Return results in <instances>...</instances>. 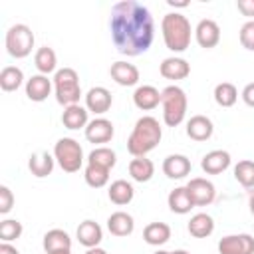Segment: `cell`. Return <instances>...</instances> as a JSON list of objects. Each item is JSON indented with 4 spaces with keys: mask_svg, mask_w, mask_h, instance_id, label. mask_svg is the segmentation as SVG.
Segmentation results:
<instances>
[{
    "mask_svg": "<svg viewBox=\"0 0 254 254\" xmlns=\"http://www.w3.org/2000/svg\"><path fill=\"white\" fill-rule=\"evenodd\" d=\"M109 32L119 54L135 58L145 54L155 40V22L147 6L137 0L113 4L109 14Z\"/></svg>",
    "mask_w": 254,
    "mask_h": 254,
    "instance_id": "cell-1",
    "label": "cell"
},
{
    "mask_svg": "<svg viewBox=\"0 0 254 254\" xmlns=\"http://www.w3.org/2000/svg\"><path fill=\"white\" fill-rule=\"evenodd\" d=\"M163 139V127L157 117L143 115L135 121V127L127 139V151L133 157H147Z\"/></svg>",
    "mask_w": 254,
    "mask_h": 254,
    "instance_id": "cell-2",
    "label": "cell"
},
{
    "mask_svg": "<svg viewBox=\"0 0 254 254\" xmlns=\"http://www.w3.org/2000/svg\"><path fill=\"white\" fill-rule=\"evenodd\" d=\"M161 34L167 50L173 54H183L190 46V38L194 34L189 18L181 12H169L161 20Z\"/></svg>",
    "mask_w": 254,
    "mask_h": 254,
    "instance_id": "cell-3",
    "label": "cell"
},
{
    "mask_svg": "<svg viewBox=\"0 0 254 254\" xmlns=\"http://www.w3.org/2000/svg\"><path fill=\"white\" fill-rule=\"evenodd\" d=\"M161 105H163V121L167 127H177L187 117L189 97L183 87L179 85H167L161 91Z\"/></svg>",
    "mask_w": 254,
    "mask_h": 254,
    "instance_id": "cell-4",
    "label": "cell"
},
{
    "mask_svg": "<svg viewBox=\"0 0 254 254\" xmlns=\"http://www.w3.org/2000/svg\"><path fill=\"white\" fill-rule=\"evenodd\" d=\"M54 93H56V101L64 107L69 105H77L79 97H81V85H79V75L73 67H60L54 77Z\"/></svg>",
    "mask_w": 254,
    "mask_h": 254,
    "instance_id": "cell-5",
    "label": "cell"
},
{
    "mask_svg": "<svg viewBox=\"0 0 254 254\" xmlns=\"http://www.w3.org/2000/svg\"><path fill=\"white\" fill-rule=\"evenodd\" d=\"M54 157L56 163L64 173H77L83 167V149L73 137H62L54 145Z\"/></svg>",
    "mask_w": 254,
    "mask_h": 254,
    "instance_id": "cell-6",
    "label": "cell"
},
{
    "mask_svg": "<svg viewBox=\"0 0 254 254\" xmlns=\"http://www.w3.org/2000/svg\"><path fill=\"white\" fill-rule=\"evenodd\" d=\"M4 44H6V52L16 58V60H22V58H28L34 50V44H36V38H34V32L30 26L26 24H14L8 28L6 32V38H4Z\"/></svg>",
    "mask_w": 254,
    "mask_h": 254,
    "instance_id": "cell-7",
    "label": "cell"
},
{
    "mask_svg": "<svg viewBox=\"0 0 254 254\" xmlns=\"http://www.w3.org/2000/svg\"><path fill=\"white\" fill-rule=\"evenodd\" d=\"M187 190L194 202V206H208L214 202L216 198V187L212 185V181L202 179V177H194L190 179L187 185Z\"/></svg>",
    "mask_w": 254,
    "mask_h": 254,
    "instance_id": "cell-8",
    "label": "cell"
},
{
    "mask_svg": "<svg viewBox=\"0 0 254 254\" xmlns=\"http://www.w3.org/2000/svg\"><path fill=\"white\" fill-rule=\"evenodd\" d=\"M218 254H254L252 234H228L218 240Z\"/></svg>",
    "mask_w": 254,
    "mask_h": 254,
    "instance_id": "cell-9",
    "label": "cell"
},
{
    "mask_svg": "<svg viewBox=\"0 0 254 254\" xmlns=\"http://www.w3.org/2000/svg\"><path fill=\"white\" fill-rule=\"evenodd\" d=\"M83 133H85V139H87L89 143L103 147V143H109V141L113 139L115 127H113V123H111L109 119H105V117H95V119H91V121L87 123V127L83 129Z\"/></svg>",
    "mask_w": 254,
    "mask_h": 254,
    "instance_id": "cell-10",
    "label": "cell"
},
{
    "mask_svg": "<svg viewBox=\"0 0 254 254\" xmlns=\"http://www.w3.org/2000/svg\"><path fill=\"white\" fill-rule=\"evenodd\" d=\"M194 40L204 50L216 48L218 42H220V26L214 20H210V18H202L194 26Z\"/></svg>",
    "mask_w": 254,
    "mask_h": 254,
    "instance_id": "cell-11",
    "label": "cell"
},
{
    "mask_svg": "<svg viewBox=\"0 0 254 254\" xmlns=\"http://www.w3.org/2000/svg\"><path fill=\"white\" fill-rule=\"evenodd\" d=\"M159 73L165 77V79H171V81H181V79H187L190 75V64L181 58V56H169L161 62L159 65Z\"/></svg>",
    "mask_w": 254,
    "mask_h": 254,
    "instance_id": "cell-12",
    "label": "cell"
},
{
    "mask_svg": "<svg viewBox=\"0 0 254 254\" xmlns=\"http://www.w3.org/2000/svg\"><path fill=\"white\" fill-rule=\"evenodd\" d=\"M109 75H111V79L117 85H123V87H133L141 79V73H139L137 65L135 64H129V62H123V60L111 64Z\"/></svg>",
    "mask_w": 254,
    "mask_h": 254,
    "instance_id": "cell-13",
    "label": "cell"
},
{
    "mask_svg": "<svg viewBox=\"0 0 254 254\" xmlns=\"http://www.w3.org/2000/svg\"><path fill=\"white\" fill-rule=\"evenodd\" d=\"M111 103H113V95L103 85H95L85 93V107H87V111H91L95 115L107 113L111 109Z\"/></svg>",
    "mask_w": 254,
    "mask_h": 254,
    "instance_id": "cell-14",
    "label": "cell"
},
{
    "mask_svg": "<svg viewBox=\"0 0 254 254\" xmlns=\"http://www.w3.org/2000/svg\"><path fill=\"white\" fill-rule=\"evenodd\" d=\"M232 163V157L228 151L224 149H214V151H208L202 159H200V169L206 173V175H220L224 173Z\"/></svg>",
    "mask_w": 254,
    "mask_h": 254,
    "instance_id": "cell-15",
    "label": "cell"
},
{
    "mask_svg": "<svg viewBox=\"0 0 254 254\" xmlns=\"http://www.w3.org/2000/svg\"><path fill=\"white\" fill-rule=\"evenodd\" d=\"M52 89H54V81L48 75L36 73L30 79H26V95L30 101H36V103L46 101L50 97Z\"/></svg>",
    "mask_w": 254,
    "mask_h": 254,
    "instance_id": "cell-16",
    "label": "cell"
},
{
    "mask_svg": "<svg viewBox=\"0 0 254 254\" xmlns=\"http://www.w3.org/2000/svg\"><path fill=\"white\" fill-rule=\"evenodd\" d=\"M133 103L141 111H153L161 103V91L155 85H149V83L137 85L135 91H133Z\"/></svg>",
    "mask_w": 254,
    "mask_h": 254,
    "instance_id": "cell-17",
    "label": "cell"
},
{
    "mask_svg": "<svg viewBox=\"0 0 254 254\" xmlns=\"http://www.w3.org/2000/svg\"><path fill=\"white\" fill-rule=\"evenodd\" d=\"M192 165H190V159L187 155H181V153H173V155H167L165 161H163V173L169 177V179H185L189 173H190Z\"/></svg>",
    "mask_w": 254,
    "mask_h": 254,
    "instance_id": "cell-18",
    "label": "cell"
},
{
    "mask_svg": "<svg viewBox=\"0 0 254 254\" xmlns=\"http://www.w3.org/2000/svg\"><path fill=\"white\" fill-rule=\"evenodd\" d=\"M214 133V125L210 121V117L206 115H192L189 121H187V135L192 139V141H208Z\"/></svg>",
    "mask_w": 254,
    "mask_h": 254,
    "instance_id": "cell-19",
    "label": "cell"
},
{
    "mask_svg": "<svg viewBox=\"0 0 254 254\" xmlns=\"http://www.w3.org/2000/svg\"><path fill=\"white\" fill-rule=\"evenodd\" d=\"M75 238H77V242L81 244V246H85V248H95V246H99V242L103 240V230H101V226L95 222V220H83V222H79V226H77V230H75Z\"/></svg>",
    "mask_w": 254,
    "mask_h": 254,
    "instance_id": "cell-20",
    "label": "cell"
},
{
    "mask_svg": "<svg viewBox=\"0 0 254 254\" xmlns=\"http://www.w3.org/2000/svg\"><path fill=\"white\" fill-rule=\"evenodd\" d=\"M54 167H56V157H54V153H48V151L32 153L28 159V169L36 179H44V177L52 175Z\"/></svg>",
    "mask_w": 254,
    "mask_h": 254,
    "instance_id": "cell-21",
    "label": "cell"
},
{
    "mask_svg": "<svg viewBox=\"0 0 254 254\" xmlns=\"http://www.w3.org/2000/svg\"><path fill=\"white\" fill-rule=\"evenodd\" d=\"M107 230H109L113 236H119V238L129 236V234H133V230H135V220H133V216H131L129 212H125V210L111 212L109 218H107Z\"/></svg>",
    "mask_w": 254,
    "mask_h": 254,
    "instance_id": "cell-22",
    "label": "cell"
},
{
    "mask_svg": "<svg viewBox=\"0 0 254 254\" xmlns=\"http://www.w3.org/2000/svg\"><path fill=\"white\" fill-rule=\"evenodd\" d=\"M62 123L65 129H85L87 123H89V111L87 107L83 105H69V107H64V113H62Z\"/></svg>",
    "mask_w": 254,
    "mask_h": 254,
    "instance_id": "cell-23",
    "label": "cell"
},
{
    "mask_svg": "<svg viewBox=\"0 0 254 254\" xmlns=\"http://www.w3.org/2000/svg\"><path fill=\"white\" fill-rule=\"evenodd\" d=\"M167 204H169L171 212H175V214H189L190 208H194V202H192L187 187H175L167 196Z\"/></svg>",
    "mask_w": 254,
    "mask_h": 254,
    "instance_id": "cell-24",
    "label": "cell"
},
{
    "mask_svg": "<svg viewBox=\"0 0 254 254\" xmlns=\"http://www.w3.org/2000/svg\"><path fill=\"white\" fill-rule=\"evenodd\" d=\"M34 65H36L38 73H42V75L56 73L58 71V56H56L54 48H50V46L38 48L34 54Z\"/></svg>",
    "mask_w": 254,
    "mask_h": 254,
    "instance_id": "cell-25",
    "label": "cell"
},
{
    "mask_svg": "<svg viewBox=\"0 0 254 254\" xmlns=\"http://www.w3.org/2000/svg\"><path fill=\"white\" fill-rule=\"evenodd\" d=\"M107 196H109V200H111L113 204L123 206V204H129V202L133 200L135 189H133V185L127 183L125 179H117V181H113V183L109 185Z\"/></svg>",
    "mask_w": 254,
    "mask_h": 254,
    "instance_id": "cell-26",
    "label": "cell"
},
{
    "mask_svg": "<svg viewBox=\"0 0 254 254\" xmlns=\"http://www.w3.org/2000/svg\"><path fill=\"white\" fill-rule=\"evenodd\" d=\"M187 230L194 238H208L214 232V220L206 212H196V214L190 216V220L187 224Z\"/></svg>",
    "mask_w": 254,
    "mask_h": 254,
    "instance_id": "cell-27",
    "label": "cell"
},
{
    "mask_svg": "<svg viewBox=\"0 0 254 254\" xmlns=\"http://www.w3.org/2000/svg\"><path fill=\"white\" fill-rule=\"evenodd\" d=\"M143 240L149 246H163L171 240V226L167 222H149L143 228Z\"/></svg>",
    "mask_w": 254,
    "mask_h": 254,
    "instance_id": "cell-28",
    "label": "cell"
},
{
    "mask_svg": "<svg viewBox=\"0 0 254 254\" xmlns=\"http://www.w3.org/2000/svg\"><path fill=\"white\" fill-rule=\"evenodd\" d=\"M42 246L46 250V254H52L56 250H71V238L65 230L62 228H52L44 234Z\"/></svg>",
    "mask_w": 254,
    "mask_h": 254,
    "instance_id": "cell-29",
    "label": "cell"
},
{
    "mask_svg": "<svg viewBox=\"0 0 254 254\" xmlns=\"http://www.w3.org/2000/svg\"><path fill=\"white\" fill-rule=\"evenodd\" d=\"M129 175L135 183H149L155 175V163L147 157H133L129 161Z\"/></svg>",
    "mask_w": 254,
    "mask_h": 254,
    "instance_id": "cell-30",
    "label": "cell"
},
{
    "mask_svg": "<svg viewBox=\"0 0 254 254\" xmlns=\"http://www.w3.org/2000/svg\"><path fill=\"white\" fill-rule=\"evenodd\" d=\"M24 83V71L18 65H6L0 71V87L2 91H16Z\"/></svg>",
    "mask_w": 254,
    "mask_h": 254,
    "instance_id": "cell-31",
    "label": "cell"
},
{
    "mask_svg": "<svg viewBox=\"0 0 254 254\" xmlns=\"http://www.w3.org/2000/svg\"><path fill=\"white\" fill-rule=\"evenodd\" d=\"M212 95H214L216 105H220V107H232V105L238 101V89H236V85L230 83V81L216 83Z\"/></svg>",
    "mask_w": 254,
    "mask_h": 254,
    "instance_id": "cell-32",
    "label": "cell"
},
{
    "mask_svg": "<svg viewBox=\"0 0 254 254\" xmlns=\"http://www.w3.org/2000/svg\"><path fill=\"white\" fill-rule=\"evenodd\" d=\"M89 165H97V167H103V169H113L115 167V163H117V155H115V151L113 149H109V147H95L89 155H87V159H85Z\"/></svg>",
    "mask_w": 254,
    "mask_h": 254,
    "instance_id": "cell-33",
    "label": "cell"
},
{
    "mask_svg": "<svg viewBox=\"0 0 254 254\" xmlns=\"http://www.w3.org/2000/svg\"><path fill=\"white\" fill-rule=\"evenodd\" d=\"M109 169H103V167H97V165H89L85 163V169H83V179L85 183L91 187V189H101L109 183Z\"/></svg>",
    "mask_w": 254,
    "mask_h": 254,
    "instance_id": "cell-34",
    "label": "cell"
},
{
    "mask_svg": "<svg viewBox=\"0 0 254 254\" xmlns=\"http://www.w3.org/2000/svg\"><path fill=\"white\" fill-rule=\"evenodd\" d=\"M234 179L244 189H254V161L242 159L234 165Z\"/></svg>",
    "mask_w": 254,
    "mask_h": 254,
    "instance_id": "cell-35",
    "label": "cell"
},
{
    "mask_svg": "<svg viewBox=\"0 0 254 254\" xmlns=\"http://www.w3.org/2000/svg\"><path fill=\"white\" fill-rule=\"evenodd\" d=\"M24 232V226L20 220L16 218H4L0 222V240L2 242H12V240H18Z\"/></svg>",
    "mask_w": 254,
    "mask_h": 254,
    "instance_id": "cell-36",
    "label": "cell"
},
{
    "mask_svg": "<svg viewBox=\"0 0 254 254\" xmlns=\"http://www.w3.org/2000/svg\"><path fill=\"white\" fill-rule=\"evenodd\" d=\"M238 38H240L242 48H246L248 52H254V20H248L242 24Z\"/></svg>",
    "mask_w": 254,
    "mask_h": 254,
    "instance_id": "cell-37",
    "label": "cell"
},
{
    "mask_svg": "<svg viewBox=\"0 0 254 254\" xmlns=\"http://www.w3.org/2000/svg\"><path fill=\"white\" fill-rule=\"evenodd\" d=\"M12 206H14V192L6 185H2L0 187V214H8Z\"/></svg>",
    "mask_w": 254,
    "mask_h": 254,
    "instance_id": "cell-38",
    "label": "cell"
},
{
    "mask_svg": "<svg viewBox=\"0 0 254 254\" xmlns=\"http://www.w3.org/2000/svg\"><path fill=\"white\" fill-rule=\"evenodd\" d=\"M236 8L242 16H248L250 20H254V0H238Z\"/></svg>",
    "mask_w": 254,
    "mask_h": 254,
    "instance_id": "cell-39",
    "label": "cell"
},
{
    "mask_svg": "<svg viewBox=\"0 0 254 254\" xmlns=\"http://www.w3.org/2000/svg\"><path fill=\"white\" fill-rule=\"evenodd\" d=\"M240 97H242V101H244L248 107H254V81H250V83L244 85Z\"/></svg>",
    "mask_w": 254,
    "mask_h": 254,
    "instance_id": "cell-40",
    "label": "cell"
},
{
    "mask_svg": "<svg viewBox=\"0 0 254 254\" xmlns=\"http://www.w3.org/2000/svg\"><path fill=\"white\" fill-rule=\"evenodd\" d=\"M0 254H20L16 246H12L10 242H2L0 244Z\"/></svg>",
    "mask_w": 254,
    "mask_h": 254,
    "instance_id": "cell-41",
    "label": "cell"
},
{
    "mask_svg": "<svg viewBox=\"0 0 254 254\" xmlns=\"http://www.w3.org/2000/svg\"><path fill=\"white\" fill-rule=\"evenodd\" d=\"M167 4H169L171 8H187V6H189V2H187V0H183V2H175V0H169Z\"/></svg>",
    "mask_w": 254,
    "mask_h": 254,
    "instance_id": "cell-42",
    "label": "cell"
},
{
    "mask_svg": "<svg viewBox=\"0 0 254 254\" xmlns=\"http://www.w3.org/2000/svg\"><path fill=\"white\" fill-rule=\"evenodd\" d=\"M85 254H107V250H103V248L95 246V248H87V250H85Z\"/></svg>",
    "mask_w": 254,
    "mask_h": 254,
    "instance_id": "cell-43",
    "label": "cell"
},
{
    "mask_svg": "<svg viewBox=\"0 0 254 254\" xmlns=\"http://www.w3.org/2000/svg\"><path fill=\"white\" fill-rule=\"evenodd\" d=\"M248 206H250V212L254 216V194H250V200H248Z\"/></svg>",
    "mask_w": 254,
    "mask_h": 254,
    "instance_id": "cell-44",
    "label": "cell"
},
{
    "mask_svg": "<svg viewBox=\"0 0 254 254\" xmlns=\"http://www.w3.org/2000/svg\"><path fill=\"white\" fill-rule=\"evenodd\" d=\"M171 254H190V252H187V250H183V248H179V250H173Z\"/></svg>",
    "mask_w": 254,
    "mask_h": 254,
    "instance_id": "cell-45",
    "label": "cell"
},
{
    "mask_svg": "<svg viewBox=\"0 0 254 254\" xmlns=\"http://www.w3.org/2000/svg\"><path fill=\"white\" fill-rule=\"evenodd\" d=\"M52 254H71V250H56V252H52Z\"/></svg>",
    "mask_w": 254,
    "mask_h": 254,
    "instance_id": "cell-46",
    "label": "cell"
},
{
    "mask_svg": "<svg viewBox=\"0 0 254 254\" xmlns=\"http://www.w3.org/2000/svg\"><path fill=\"white\" fill-rule=\"evenodd\" d=\"M153 254H171V252H169V250H163V248H159V250H157V252H153Z\"/></svg>",
    "mask_w": 254,
    "mask_h": 254,
    "instance_id": "cell-47",
    "label": "cell"
}]
</instances>
